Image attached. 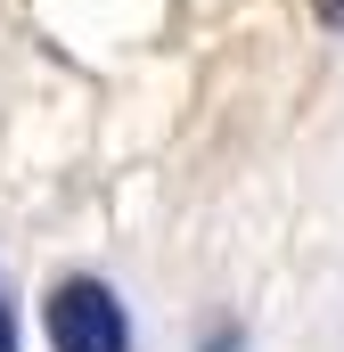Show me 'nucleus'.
<instances>
[{
  "instance_id": "f257e3e1",
  "label": "nucleus",
  "mask_w": 344,
  "mask_h": 352,
  "mask_svg": "<svg viewBox=\"0 0 344 352\" xmlns=\"http://www.w3.org/2000/svg\"><path fill=\"white\" fill-rule=\"evenodd\" d=\"M50 344L58 352H131L123 303H115L98 278H66V287L50 295Z\"/></svg>"
},
{
  "instance_id": "f03ea898",
  "label": "nucleus",
  "mask_w": 344,
  "mask_h": 352,
  "mask_svg": "<svg viewBox=\"0 0 344 352\" xmlns=\"http://www.w3.org/2000/svg\"><path fill=\"white\" fill-rule=\"evenodd\" d=\"M0 352H17V328H8V303H0Z\"/></svg>"
}]
</instances>
